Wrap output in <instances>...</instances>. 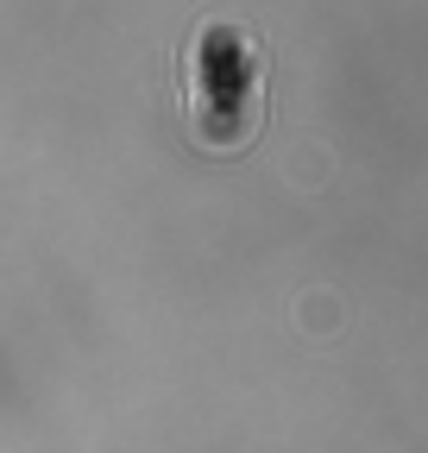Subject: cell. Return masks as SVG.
Masks as SVG:
<instances>
[{
  "label": "cell",
  "mask_w": 428,
  "mask_h": 453,
  "mask_svg": "<svg viewBox=\"0 0 428 453\" xmlns=\"http://www.w3.org/2000/svg\"><path fill=\"white\" fill-rule=\"evenodd\" d=\"M258 113H264V70H258V44L214 19L189 38V57H183V120L202 145L227 151V145H246L258 133Z\"/></svg>",
  "instance_id": "1"
}]
</instances>
